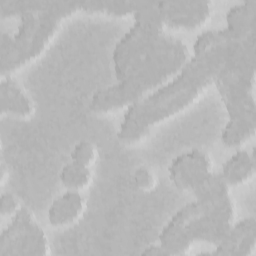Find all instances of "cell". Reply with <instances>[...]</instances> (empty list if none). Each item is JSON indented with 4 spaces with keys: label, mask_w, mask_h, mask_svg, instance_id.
<instances>
[{
    "label": "cell",
    "mask_w": 256,
    "mask_h": 256,
    "mask_svg": "<svg viewBox=\"0 0 256 256\" xmlns=\"http://www.w3.org/2000/svg\"><path fill=\"white\" fill-rule=\"evenodd\" d=\"M256 121L229 119L222 133V142L227 146H239L255 134Z\"/></svg>",
    "instance_id": "cell-15"
},
{
    "label": "cell",
    "mask_w": 256,
    "mask_h": 256,
    "mask_svg": "<svg viewBox=\"0 0 256 256\" xmlns=\"http://www.w3.org/2000/svg\"><path fill=\"white\" fill-rule=\"evenodd\" d=\"M69 15L70 9L65 2L33 1L29 9L19 14L15 33H2L1 75L37 57L54 36L61 20Z\"/></svg>",
    "instance_id": "cell-3"
},
{
    "label": "cell",
    "mask_w": 256,
    "mask_h": 256,
    "mask_svg": "<svg viewBox=\"0 0 256 256\" xmlns=\"http://www.w3.org/2000/svg\"><path fill=\"white\" fill-rule=\"evenodd\" d=\"M22 206L18 198L11 192H2L0 197V214L2 217L13 216Z\"/></svg>",
    "instance_id": "cell-22"
},
{
    "label": "cell",
    "mask_w": 256,
    "mask_h": 256,
    "mask_svg": "<svg viewBox=\"0 0 256 256\" xmlns=\"http://www.w3.org/2000/svg\"><path fill=\"white\" fill-rule=\"evenodd\" d=\"M163 23L174 28H196L205 24L212 12L207 0L158 1Z\"/></svg>",
    "instance_id": "cell-9"
},
{
    "label": "cell",
    "mask_w": 256,
    "mask_h": 256,
    "mask_svg": "<svg viewBox=\"0 0 256 256\" xmlns=\"http://www.w3.org/2000/svg\"><path fill=\"white\" fill-rule=\"evenodd\" d=\"M132 182L138 190L144 192L153 190L157 184L156 176L153 171L144 166L135 169L132 175Z\"/></svg>",
    "instance_id": "cell-21"
},
{
    "label": "cell",
    "mask_w": 256,
    "mask_h": 256,
    "mask_svg": "<svg viewBox=\"0 0 256 256\" xmlns=\"http://www.w3.org/2000/svg\"><path fill=\"white\" fill-rule=\"evenodd\" d=\"M235 222L231 194L197 199L181 207L159 235V243L169 255H185L194 241L220 243Z\"/></svg>",
    "instance_id": "cell-2"
},
{
    "label": "cell",
    "mask_w": 256,
    "mask_h": 256,
    "mask_svg": "<svg viewBox=\"0 0 256 256\" xmlns=\"http://www.w3.org/2000/svg\"><path fill=\"white\" fill-rule=\"evenodd\" d=\"M189 59V50L184 43L128 78L96 91L92 96L90 108L94 111H110L130 105L172 79Z\"/></svg>",
    "instance_id": "cell-5"
},
{
    "label": "cell",
    "mask_w": 256,
    "mask_h": 256,
    "mask_svg": "<svg viewBox=\"0 0 256 256\" xmlns=\"http://www.w3.org/2000/svg\"><path fill=\"white\" fill-rule=\"evenodd\" d=\"M256 247V220L254 217L244 218L234 222L224 239L216 245L211 254L247 256L255 252Z\"/></svg>",
    "instance_id": "cell-10"
},
{
    "label": "cell",
    "mask_w": 256,
    "mask_h": 256,
    "mask_svg": "<svg viewBox=\"0 0 256 256\" xmlns=\"http://www.w3.org/2000/svg\"><path fill=\"white\" fill-rule=\"evenodd\" d=\"M8 166L5 164V162H4V158H3V155L1 156V183L3 184V182H4V179H5V175H6V173H5V171L6 170H8V168H7Z\"/></svg>",
    "instance_id": "cell-24"
},
{
    "label": "cell",
    "mask_w": 256,
    "mask_h": 256,
    "mask_svg": "<svg viewBox=\"0 0 256 256\" xmlns=\"http://www.w3.org/2000/svg\"><path fill=\"white\" fill-rule=\"evenodd\" d=\"M184 42L163 31L152 30L133 23L130 29L119 39L113 51V62L116 77L124 80L162 57L175 50Z\"/></svg>",
    "instance_id": "cell-6"
},
{
    "label": "cell",
    "mask_w": 256,
    "mask_h": 256,
    "mask_svg": "<svg viewBox=\"0 0 256 256\" xmlns=\"http://www.w3.org/2000/svg\"><path fill=\"white\" fill-rule=\"evenodd\" d=\"M169 177L176 188L193 192L212 173V162L207 153L191 149L176 156L170 163Z\"/></svg>",
    "instance_id": "cell-8"
},
{
    "label": "cell",
    "mask_w": 256,
    "mask_h": 256,
    "mask_svg": "<svg viewBox=\"0 0 256 256\" xmlns=\"http://www.w3.org/2000/svg\"><path fill=\"white\" fill-rule=\"evenodd\" d=\"M256 170L254 151L237 150L222 165L221 176L229 186L243 184L253 177Z\"/></svg>",
    "instance_id": "cell-13"
},
{
    "label": "cell",
    "mask_w": 256,
    "mask_h": 256,
    "mask_svg": "<svg viewBox=\"0 0 256 256\" xmlns=\"http://www.w3.org/2000/svg\"><path fill=\"white\" fill-rule=\"evenodd\" d=\"M86 207L87 201L80 191L67 189L52 201L48 209V220L55 227L73 224L84 214Z\"/></svg>",
    "instance_id": "cell-11"
},
{
    "label": "cell",
    "mask_w": 256,
    "mask_h": 256,
    "mask_svg": "<svg viewBox=\"0 0 256 256\" xmlns=\"http://www.w3.org/2000/svg\"><path fill=\"white\" fill-rule=\"evenodd\" d=\"M133 16L135 23L152 30L163 31L164 23L158 1H142Z\"/></svg>",
    "instance_id": "cell-18"
},
{
    "label": "cell",
    "mask_w": 256,
    "mask_h": 256,
    "mask_svg": "<svg viewBox=\"0 0 256 256\" xmlns=\"http://www.w3.org/2000/svg\"><path fill=\"white\" fill-rule=\"evenodd\" d=\"M226 24L225 28L239 39L256 32V1L245 0L231 6L226 13Z\"/></svg>",
    "instance_id": "cell-14"
},
{
    "label": "cell",
    "mask_w": 256,
    "mask_h": 256,
    "mask_svg": "<svg viewBox=\"0 0 256 256\" xmlns=\"http://www.w3.org/2000/svg\"><path fill=\"white\" fill-rule=\"evenodd\" d=\"M235 40L238 39H229L191 57L171 80L130 104L120 124L118 138L129 143L138 141L149 133L153 125L192 104L214 82Z\"/></svg>",
    "instance_id": "cell-1"
},
{
    "label": "cell",
    "mask_w": 256,
    "mask_h": 256,
    "mask_svg": "<svg viewBox=\"0 0 256 256\" xmlns=\"http://www.w3.org/2000/svg\"><path fill=\"white\" fill-rule=\"evenodd\" d=\"M256 32L235 40L215 77L229 119L256 121Z\"/></svg>",
    "instance_id": "cell-4"
},
{
    "label": "cell",
    "mask_w": 256,
    "mask_h": 256,
    "mask_svg": "<svg viewBox=\"0 0 256 256\" xmlns=\"http://www.w3.org/2000/svg\"><path fill=\"white\" fill-rule=\"evenodd\" d=\"M229 39H239L234 37L226 28L221 29H209L199 34L193 45V56H198L212 47L227 41ZM241 39V38H240Z\"/></svg>",
    "instance_id": "cell-19"
},
{
    "label": "cell",
    "mask_w": 256,
    "mask_h": 256,
    "mask_svg": "<svg viewBox=\"0 0 256 256\" xmlns=\"http://www.w3.org/2000/svg\"><path fill=\"white\" fill-rule=\"evenodd\" d=\"M142 255L147 256H168L167 251L161 246V244H152L144 248V250L141 252Z\"/></svg>",
    "instance_id": "cell-23"
},
{
    "label": "cell",
    "mask_w": 256,
    "mask_h": 256,
    "mask_svg": "<svg viewBox=\"0 0 256 256\" xmlns=\"http://www.w3.org/2000/svg\"><path fill=\"white\" fill-rule=\"evenodd\" d=\"M59 178L67 189L80 191L90 184L92 172L90 168L70 161L61 168Z\"/></svg>",
    "instance_id": "cell-16"
},
{
    "label": "cell",
    "mask_w": 256,
    "mask_h": 256,
    "mask_svg": "<svg viewBox=\"0 0 256 256\" xmlns=\"http://www.w3.org/2000/svg\"><path fill=\"white\" fill-rule=\"evenodd\" d=\"M142 1H83L81 9L87 12H102L116 16L134 14Z\"/></svg>",
    "instance_id": "cell-17"
},
{
    "label": "cell",
    "mask_w": 256,
    "mask_h": 256,
    "mask_svg": "<svg viewBox=\"0 0 256 256\" xmlns=\"http://www.w3.org/2000/svg\"><path fill=\"white\" fill-rule=\"evenodd\" d=\"M48 237L33 213L21 207L0 235V256H46Z\"/></svg>",
    "instance_id": "cell-7"
},
{
    "label": "cell",
    "mask_w": 256,
    "mask_h": 256,
    "mask_svg": "<svg viewBox=\"0 0 256 256\" xmlns=\"http://www.w3.org/2000/svg\"><path fill=\"white\" fill-rule=\"evenodd\" d=\"M1 113L27 117L33 112V102L20 84L9 74L1 75Z\"/></svg>",
    "instance_id": "cell-12"
},
{
    "label": "cell",
    "mask_w": 256,
    "mask_h": 256,
    "mask_svg": "<svg viewBox=\"0 0 256 256\" xmlns=\"http://www.w3.org/2000/svg\"><path fill=\"white\" fill-rule=\"evenodd\" d=\"M71 161L90 168L97 159V149L93 143L87 140H81L75 144L70 154Z\"/></svg>",
    "instance_id": "cell-20"
}]
</instances>
